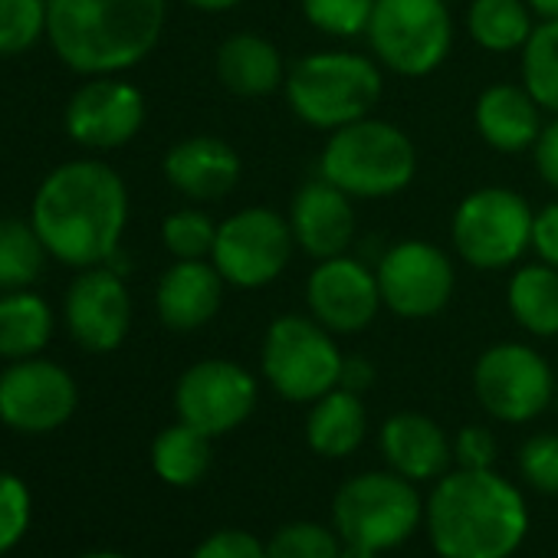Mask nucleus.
<instances>
[{
  "label": "nucleus",
  "instance_id": "f3484780",
  "mask_svg": "<svg viewBox=\"0 0 558 558\" xmlns=\"http://www.w3.org/2000/svg\"><path fill=\"white\" fill-rule=\"evenodd\" d=\"M145 122V96L122 80L96 76L66 106V132L73 142L109 151L129 145Z\"/></svg>",
  "mask_w": 558,
  "mask_h": 558
},
{
  "label": "nucleus",
  "instance_id": "aec40b11",
  "mask_svg": "<svg viewBox=\"0 0 558 558\" xmlns=\"http://www.w3.org/2000/svg\"><path fill=\"white\" fill-rule=\"evenodd\" d=\"M223 300V276L214 263L204 259H178L158 279V319L174 332H194L207 326Z\"/></svg>",
  "mask_w": 558,
  "mask_h": 558
},
{
  "label": "nucleus",
  "instance_id": "cd10ccee",
  "mask_svg": "<svg viewBox=\"0 0 558 558\" xmlns=\"http://www.w3.org/2000/svg\"><path fill=\"white\" fill-rule=\"evenodd\" d=\"M470 37L489 53L522 50L532 37V8L525 0H473L466 14Z\"/></svg>",
  "mask_w": 558,
  "mask_h": 558
},
{
  "label": "nucleus",
  "instance_id": "f8f14e48",
  "mask_svg": "<svg viewBox=\"0 0 558 558\" xmlns=\"http://www.w3.org/2000/svg\"><path fill=\"white\" fill-rule=\"evenodd\" d=\"M256 378L227 359H204L191 365L174 385L178 421L204 430L207 437H223L236 430L256 408Z\"/></svg>",
  "mask_w": 558,
  "mask_h": 558
},
{
  "label": "nucleus",
  "instance_id": "393cba45",
  "mask_svg": "<svg viewBox=\"0 0 558 558\" xmlns=\"http://www.w3.org/2000/svg\"><path fill=\"white\" fill-rule=\"evenodd\" d=\"M506 303L512 319L538 339L558 336V269L548 263L519 266L509 279Z\"/></svg>",
  "mask_w": 558,
  "mask_h": 558
},
{
  "label": "nucleus",
  "instance_id": "2f4dec72",
  "mask_svg": "<svg viewBox=\"0 0 558 558\" xmlns=\"http://www.w3.org/2000/svg\"><path fill=\"white\" fill-rule=\"evenodd\" d=\"M50 0H0V57L27 53L44 34Z\"/></svg>",
  "mask_w": 558,
  "mask_h": 558
},
{
  "label": "nucleus",
  "instance_id": "4be33fe9",
  "mask_svg": "<svg viewBox=\"0 0 558 558\" xmlns=\"http://www.w3.org/2000/svg\"><path fill=\"white\" fill-rule=\"evenodd\" d=\"M473 119H476V132L483 135V142L502 155L525 151L542 135L538 106L525 86L496 83V86L483 89L476 99Z\"/></svg>",
  "mask_w": 558,
  "mask_h": 558
},
{
  "label": "nucleus",
  "instance_id": "f704fd0d",
  "mask_svg": "<svg viewBox=\"0 0 558 558\" xmlns=\"http://www.w3.org/2000/svg\"><path fill=\"white\" fill-rule=\"evenodd\" d=\"M34 496L31 486L17 476L0 470V555H8L31 529Z\"/></svg>",
  "mask_w": 558,
  "mask_h": 558
},
{
  "label": "nucleus",
  "instance_id": "dca6fc26",
  "mask_svg": "<svg viewBox=\"0 0 558 558\" xmlns=\"http://www.w3.org/2000/svg\"><path fill=\"white\" fill-rule=\"evenodd\" d=\"M63 313L76 345L96 355L116 352L132 326L129 290L122 276L109 266H89L73 279Z\"/></svg>",
  "mask_w": 558,
  "mask_h": 558
},
{
  "label": "nucleus",
  "instance_id": "5701e85b",
  "mask_svg": "<svg viewBox=\"0 0 558 558\" xmlns=\"http://www.w3.org/2000/svg\"><path fill=\"white\" fill-rule=\"evenodd\" d=\"M214 70L227 93L246 96V99L269 96L279 86H287L283 57H279V50L269 40L256 34H236L223 40L217 50Z\"/></svg>",
  "mask_w": 558,
  "mask_h": 558
},
{
  "label": "nucleus",
  "instance_id": "de8ad7c7",
  "mask_svg": "<svg viewBox=\"0 0 558 558\" xmlns=\"http://www.w3.org/2000/svg\"><path fill=\"white\" fill-rule=\"evenodd\" d=\"M0 558H4V555H0Z\"/></svg>",
  "mask_w": 558,
  "mask_h": 558
},
{
  "label": "nucleus",
  "instance_id": "2eb2a0df",
  "mask_svg": "<svg viewBox=\"0 0 558 558\" xmlns=\"http://www.w3.org/2000/svg\"><path fill=\"white\" fill-rule=\"evenodd\" d=\"M306 303L316 323H323L329 332L355 336L368 329L381 306L378 276L359 263L342 256L319 259V266L310 272L306 283Z\"/></svg>",
  "mask_w": 558,
  "mask_h": 558
},
{
  "label": "nucleus",
  "instance_id": "9d476101",
  "mask_svg": "<svg viewBox=\"0 0 558 558\" xmlns=\"http://www.w3.org/2000/svg\"><path fill=\"white\" fill-rule=\"evenodd\" d=\"M293 243L296 236L290 217L269 207H246L217 223L210 256L223 283L236 290H259L287 269Z\"/></svg>",
  "mask_w": 558,
  "mask_h": 558
},
{
  "label": "nucleus",
  "instance_id": "b1692460",
  "mask_svg": "<svg viewBox=\"0 0 558 558\" xmlns=\"http://www.w3.org/2000/svg\"><path fill=\"white\" fill-rule=\"evenodd\" d=\"M368 437V411L362 395L332 388L319 401H313L306 417V444L313 453L326 460L352 457Z\"/></svg>",
  "mask_w": 558,
  "mask_h": 558
},
{
  "label": "nucleus",
  "instance_id": "c03bdc74",
  "mask_svg": "<svg viewBox=\"0 0 558 558\" xmlns=\"http://www.w3.org/2000/svg\"><path fill=\"white\" fill-rule=\"evenodd\" d=\"M339 558H381V555H378V551H372V548H365V545L342 542V551H339Z\"/></svg>",
  "mask_w": 558,
  "mask_h": 558
},
{
  "label": "nucleus",
  "instance_id": "423d86ee",
  "mask_svg": "<svg viewBox=\"0 0 558 558\" xmlns=\"http://www.w3.org/2000/svg\"><path fill=\"white\" fill-rule=\"evenodd\" d=\"M421 489L395 470H372L345 480L332 496V525L342 542L378 555L401 548L424 525Z\"/></svg>",
  "mask_w": 558,
  "mask_h": 558
},
{
  "label": "nucleus",
  "instance_id": "72a5a7b5",
  "mask_svg": "<svg viewBox=\"0 0 558 558\" xmlns=\"http://www.w3.org/2000/svg\"><path fill=\"white\" fill-rule=\"evenodd\" d=\"M375 0H303L306 21L329 37H359L368 31Z\"/></svg>",
  "mask_w": 558,
  "mask_h": 558
},
{
  "label": "nucleus",
  "instance_id": "37998d69",
  "mask_svg": "<svg viewBox=\"0 0 558 558\" xmlns=\"http://www.w3.org/2000/svg\"><path fill=\"white\" fill-rule=\"evenodd\" d=\"M532 8V14H538L542 21H558V0H525Z\"/></svg>",
  "mask_w": 558,
  "mask_h": 558
},
{
  "label": "nucleus",
  "instance_id": "4c0bfd02",
  "mask_svg": "<svg viewBox=\"0 0 558 558\" xmlns=\"http://www.w3.org/2000/svg\"><path fill=\"white\" fill-rule=\"evenodd\" d=\"M191 558H269V555H266V542L256 538L253 532L217 529L191 551Z\"/></svg>",
  "mask_w": 558,
  "mask_h": 558
},
{
  "label": "nucleus",
  "instance_id": "c9c22d12",
  "mask_svg": "<svg viewBox=\"0 0 558 558\" xmlns=\"http://www.w3.org/2000/svg\"><path fill=\"white\" fill-rule=\"evenodd\" d=\"M519 473L542 496H558V434H535L519 447Z\"/></svg>",
  "mask_w": 558,
  "mask_h": 558
},
{
  "label": "nucleus",
  "instance_id": "e433bc0d",
  "mask_svg": "<svg viewBox=\"0 0 558 558\" xmlns=\"http://www.w3.org/2000/svg\"><path fill=\"white\" fill-rule=\"evenodd\" d=\"M499 457L496 434L480 424H466L453 437V463L463 470H493Z\"/></svg>",
  "mask_w": 558,
  "mask_h": 558
},
{
  "label": "nucleus",
  "instance_id": "1a4fd4ad",
  "mask_svg": "<svg viewBox=\"0 0 558 558\" xmlns=\"http://www.w3.org/2000/svg\"><path fill=\"white\" fill-rule=\"evenodd\" d=\"M532 210L509 187H480L453 214L450 236L463 263L476 269H506L532 246Z\"/></svg>",
  "mask_w": 558,
  "mask_h": 558
},
{
  "label": "nucleus",
  "instance_id": "c756f323",
  "mask_svg": "<svg viewBox=\"0 0 558 558\" xmlns=\"http://www.w3.org/2000/svg\"><path fill=\"white\" fill-rule=\"evenodd\" d=\"M522 86L538 109L558 116V21H545L522 47Z\"/></svg>",
  "mask_w": 558,
  "mask_h": 558
},
{
  "label": "nucleus",
  "instance_id": "6ab92c4d",
  "mask_svg": "<svg viewBox=\"0 0 558 558\" xmlns=\"http://www.w3.org/2000/svg\"><path fill=\"white\" fill-rule=\"evenodd\" d=\"M378 447H381L388 470L401 473L411 483L440 480L453 460V444L444 434V427L417 411L391 414L381 424Z\"/></svg>",
  "mask_w": 558,
  "mask_h": 558
},
{
  "label": "nucleus",
  "instance_id": "0eeeda50",
  "mask_svg": "<svg viewBox=\"0 0 558 558\" xmlns=\"http://www.w3.org/2000/svg\"><path fill=\"white\" fill-rule=\"evenodd\" d=\"M263 375L269 388L293 404H313L339 388L342 362L332 332L313 316H279L263 339Z\"/></svg>",
  "mask_w": 558,
  "mask_h": 558
},
{
  "label": "nucleus",
  "instance_id": "58836bf2",
  "mask_svg": "<svg viewBox=\"0 0 558 558\" xmlns=\"http://www.w3.org/2000/svg\"><path fill=\"white\" fill-rule=\"evenodd\" d=\"M532 250L538 253L542 263L558 269V201L545 204L532 217Z\"/></svg>",
  "mask_w": 558,
  "mask_h": 558
},
{
  "label": "nucleus",
  "instance_id": "a18cd8bd",
  "mask_svg": "<svg viewBox=\"0 0 558 558\" xmlns=\"http://www.w3.org/2000/svg\"><path fill=\"white\" fill-rule=\"evenodd\" d=\"M80 558H132V555H122V551H86Z\"/></svg>",
  "mask_w": 558,
  "mask_h": 558
},
{
  "label": "nucleus",
  "instance_id": "7ed1b4c3",
  "mask_svg": "<svg viewBox=\"0 0 558 558\" xmlns=\"http://www.w3.org/2000/svg\"><path fill=\"white\" fill-rule=\"evenodd\" d=\"M165 0H50L47 37L83 76L138 66L161 40Z\"/></svg>",
  "mask_w": 558,
  "mask_h": 558
},
{
  "label": "nucleus",
  "instance_id": "49530a36",
  "mask_svg": "<svg viewBox=\"0 0 558 558\" xmlns=\"http://www.w3.org/2000/svg\"><path fill=\"white\" fill-rule=\"evenodd\" d=\"M555 411H558V391H555Z\"/></svg>",
  "mask_w": 558,
  "mask_h": 558
},
{
  "label": "nucleus",
  "instance_id": "a878e982",
  "mask_svg": "<svg viewBox=\"0 0 558 558\" xmlns=\"http://www.w3.org/2000/svg\"><path fill=\"white\" fill-rule=\"evenodd\" d=\"M204 430L178 421L171 427H165L155 440H151V470L161 483L174 486V489H187L194 483H201L210 470L214 450Z\"/></svg>",
  "mask_w": 558,
  "mask_h": 558
},
{
  "label": "nucleus",
  "instance_id": "bb28decb",
  "mask_svg": "<svg viewBox=\"0 0 558 558\" xmlns=\"http://www.w3.org/2000/svg\"><path fill=\"white\" fill-rule=\"evenodd\" d=\"M53 336L50 306L24 290L0 296V359L21 362L34 359L47 349Z\"/></svg>",
  "mask_w": 558,
  "mask_h": 558
},
{
  "label": "nucleus",
  "instance_id": "20e7f679",
  "mask_svg": "<svg viewBox=\"0 0 558 558\" xmlns=\"http://www.w3.org/2000/svg\"><path fill=\"white\" fill-rule=\"evenodd\" d=\"M319 174L349 197L378 201L401 194L414 181L417 151L398 125L365 116L329 135Z\"/></svg>",
  "mask_w": 558,
  "mask_h": 558
},
{
  "label": "nucleus",
  "instance_id": "79ce46f5",
  "mask_svg": "<svg viewBox=\"0 0 558 558\" xmlns=\"http://www.w3.org/2000/svg\"><path fill=\"white\" fill-rule=\"evenodd\" d=\"M194 11H204V14H223V11H233L243 0H184Z\"/></svg>",
  "mask_w": 558,
  "mask_h": 558
},
{
  "label": "nucleus",
  "instance_id": "412c9836",
  "mask_svg": "<svg viewBox=\"0 0 558 558\" xmlns=\"http://www.w3.org/2000/svg\"><path fill=\"white\" fill-rule=\"evenodd\" d=\"M165 178L191 201H220L240 181V155L214 135H191L165 155Z\"/></svg>",
  "mask_w": 558,
  "mask_h": 558
},
{
  "label": "nucleus",
  "instance_id": "c85d7f7f",
  "mask_svg": "<svg viewBox=\"0 0 558 558\" xmlns=\"http://www.w3.org/2000/svg\"><path fill=\"white\" fill-rule=\"evenodd\" d=\"M47 246L34 223L0 217V290H27L44 272Z\"/></svg>",
  "mask_w": 558,
  "mask_h": 558
},
{
  "label": "nucleus",
  "instance_id": "473e14b6",
  "mask_svg": "<svg viewBox=\"0 0 558 558\" xmlns=\"http://www.w3.org/2000/svg\"><path fill=\"white\" fill-rule=\"evenodd\" d=\"M161 240L174 259H204L214 250L217 223L204 210H174L161 223Z\"/></svg>",
  "mask_w": 558,
  "mask_h": 558
},
{
  "label": "nucleus",
  "instance_id": "4468645a",
  "mask_svg": "<svg viewBox=\"0 0 558 558\" xmlns=\"http://www.w3.org/2000/svg\"><path fill=\"white\" fill-rule=\"evenodd\" d=\"M375 276L381 303L401 319H430L444 313L453 296V266L447 253L424 240L395 243Z\"/></svg>",
  "mask_w": 558,
  "mask_h": 558
},
{
  "label": "nucleus",
  "instance_id": "7c9ffc66",
  "mask_svg": "<svg viewBox=\"0 0 558 558\" xmlns=\"http://www.w3.org/2000/svg\"><path fill=\"white\" fill-rule=\"evenodd\" d=\"M339 551H342V535L336 532V525L329 529L310 519L279 525L266 538L269 558H339Z\"/></svg>",
  "mask_w": 558,
  "mask_h": 558
},
{
  "label": "nucleus",
  "instance_id": "39448f33",
  "mask_svg": "<svg viewBox=\"0 0 558 558\" xmlns=\"http://www.w3.org/2000/svg\"><path fill=\"white\" fill-rule=\"evenodd\" d=\"M293 112L323 132L365 119L381 99V73L368 57L329 50L303 57L287 76Z\"/></svg>",
  "mask_w": 558,
  "mask_h": 558
},
{
  "label": "nucleus",
  "instance_id": "ddd939ff",
  "mask_svg": "<svg viewBox=\"0 0 558 558\" xmlns=\"http://www.w3.org/2000/svg\"><path fill=\"white\" fill-rule=\"evenodd\" d=\"M80 404L73 375L47 359H21L0 372V421L17 434H50L70 424Z\"/></svg>",
  "mask_w": 558,
  "mask_h": 558
},
{
  "label": "nucleus",
  "instance_id": "a19ab883",
  "mask_svg": "<svg viewBox=\"0 0 558 558\" xmlns=\"http://www.w3.org/2000/svg\"><path fill=\"white\" fill-rule=\"evenodd\" d=\"M375 385V365L362 355H352L342 362V375H339V388L345 391H355V395H365L368 388Z\"/></svg>",
  "mask_w": 558,
  "mask_h": 558
},
{
  "label": "nucleus",
  "instance_id": "a211bd4d",
  "mask_svg": "<svg viewBox=\"0 0 558 558\" xmlns=\"http://www.w3.org/2000/svg\"><path fill=\"white\" fill-rule=\"evenodd\" d=\"M290 227L296 243L313 259L342 256L355 236V210L352 197L329 184L326 178L310 181L296 191L290 204Z\"/></svg>",
  "mask_w": 558,
  "mask_h": 558
},
{
  "label": "nucleus",
  "instance_id": "ea45409f",
  "mask_svg": "<svg viewBox=\"0 0 558 558\" xmlns=\"http://www.w3.org/2000/svg\"><path fill=\"white\" fill-rule=\"evenodd\" d=\"M532 148H535V168H538L542 181L558 191V116L551 125L542 129V135Z\"/></svg>",
  "mask_w": 558,
  "mask_h": 558
},
{
  "label": "nucleus",
  "instance_id": "f257e3e1",
  "mask_svg": "<svg viewBox=\"0 0 558 558\" xmlns=\"http://www.w3.org/2000/svg\"><path fill=\"white\" fill-rule=\"evenodd\" d=\"M31 223L60 263L102 266L116 256L129 223L125 181L102 161H70L40 184Z\"/></svg>",
  "mask_w": 558,
  "mask_h": 558
},
{
  "label": "nucleus",
  "instance_id": "9b49d317",
  "mask_svg": "<svg viewBox=\"0 0 558 558\" xmlns=\"http://www.w3.org/2000/svg\"><path fill=\"white\" fill-rule=\"evenodd\" d=\"M473 391L489 417L502 424H529L555 404V375L535 349L499 342L476 359Z\"/></svg>",
  "mask_w": 558,
  "mask_h": 558
},
{
  "label": "nucleus",
  "instance_id": "f03ea898",
  "mask_svg": "<svg viewBox=\"0 0 558 558\" xmlns=\"http://www.w3.org/2000/svg\"><path fill=\"white\" fill-rule=\"evenodd\" d=\"M424 529L440 558H512L529 535V502L496 470H447L427 502Z\"/></svg>",
  "mask_w": 558,
  "mask_h": 558
},
{
  "label": "nucleus",
  "instance_id": "6e6552de",
  "mask_svg": "<svg viewBox=\"0 0 558 558\" xmlns=\"http://www.w3.org/2000/svg\"><path fill=\"white\" fill-rule=\"evenodd\" d=\"M365 34L375 57L408 80L434 73L453 47V21L444 0H375Z\"/></svg>",
  "mask_w": 558,
  "mask_h": 558
}]
</instances>
